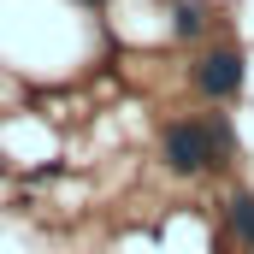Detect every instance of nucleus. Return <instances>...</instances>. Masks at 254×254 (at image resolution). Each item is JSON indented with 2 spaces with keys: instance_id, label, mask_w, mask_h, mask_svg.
Returning <instances> with one entry per match:
<instances>
[{
  "instance_id": "obj_5",
  "label": "nucleus",
  "mask_w": 254,
  "mask_h": 254,
  "mask_svg": "<svg viewBox=\"0 0 254 254\" xmlns=\"http://www.w3.org/2000/svg\"><path fill=\"white\" fill-rule=\"evenodd\" d=\"M83 6H101V0H83Z\"/></svg>"
},
{
  "instance_id": "obj_4",
  "label": "nucleus",
  "mask_w": 254,
  "mask_h": 254,
  "mask_svg": "<svg viewBox=\"0 0 254 254\" xmlns=\"http://www.w3.org/2000/svg\"><path fill=\"white\" fill-rule=\"evenodd\" d=\"M172 30H178V36H195V30H201V6H190V0H184V6L172 12Z\"/></svg>"
},
{
  "instance_id": "obj_2",
  "label": "nucleus",
  "mask_w": 254,
  "mask_h": 254,
  "mask_svg": "<svg viewBox=\"0 0 254 254\" xmlns=\"http://www.w3.org/2000/svg\"><path fill=\"white\" fill-rule=\"evenodd\" d=\"M195 83H201V95H213V101H231V95L243 89V54H213V60H201Z\"/></svg>"
},
{
  "instance_id": "obj_1",
  "label": "nucleus",
  "mask_w": 254,
  "mask_h": 254,
  "mask_svg": "<svg viewBox=\"0 0 254 254\" xmlns=\"http://www.w3.org/2000/svg\"><path fill=\"white\" fill-rule=\"evenodd\" d=\"M166 166L172 172H207L213 160H225L231 154V125L225 119H213V125H201V119H178V125H166Z\"/></svg>"
},
{
  "instance_id": "obj_3",
  "label": "nucleus",
  "mask_w": 254,
  "mask_h": 254,
  "mask_svg": "<svg viewBox=\"0 0 254 254\" xmlns=\"http://www.w3.org/2000/svg\"><path fill=\"white\" fill-rule=\"evenodd\" d=\"M231 231H237V243L254 249V195H237L231 201Z\"/></svg>"
}]
</instances>
